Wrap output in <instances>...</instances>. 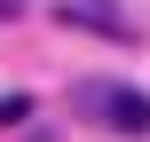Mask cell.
I'll use <instances>...</instances> for the list:
<instances>
[{
    "instance_id": "6da1fadb",
    "label": "cell",
    "mask_w": 150,
    "mask_h": 142,
    "mask_svg": "<svg viewBox=\"0 0 150 142\" xmlns=\"http://www.w3.org/2000/svg\"><path fill=\"white\" fill-rule=\"evenodd\" d=\"M71 119L103 134H150V95L127 79H71Z\"/></svg>"
},
{
    "instance_id": "7a4b0ae2",
    "label": "cell",
    "mask_w": 150,
    "mask_h": 142,
    "mask_svg": "<svg viewBox=\"0 0 150 142\" xmlns=\"http://www.w3.org/2000/svg\"><path fill=\"white\" fill-rule=\"evenodd\" d=\"M55 24H71V32H95V40H134V16L127 8H111V0H55Z\"/></svg>"
},
{
    "instance_id": "277c9868",
    "label": "cell",
    "mask_w": 150,
    "mask_h": 142,
    "mask_svg": "<svg viewBox=\"0 0 150 142\" xmlns=\"http://www.w3.org/2000/svg\"><path fill=\"white\" fill-rule=\"evenodd\" d=\"M16 16H24V0H0V24H16Z\"/></svg>"
},
{
    "instance_id": "3957f363",
    "label": "cell",
    "mask_w": 150,
    "mask_h": 142,
    "mask_svg": "<svg viewBox=\"0 0 150 142\" xmlns=\"http://www.w3.org/2000/svg\"><path fill=\"white\" fill-rule=\"evenodd\" d=\"M32 119V95H0V126H24Z\"/></svg>"
}]
</instances>
